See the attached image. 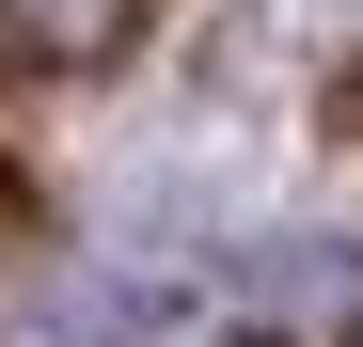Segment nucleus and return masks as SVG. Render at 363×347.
I'll use <instances>...</instances> for the list:
<instances>
[{"label": "nucleus", "instance_id": "obj_1", "mask_svg": "<svg viewBox=\"0 0 363 347\" xmlns=\"http://www.w3.org/2000/svg\"><path fill=\"white\" fill-rule=\"evenodd\" d=\"M253 316H269V331H316V316H363V237H300V253H269Z\"/></svg>", "mask_w": 363, "mask_h": 347}]
</instances>
